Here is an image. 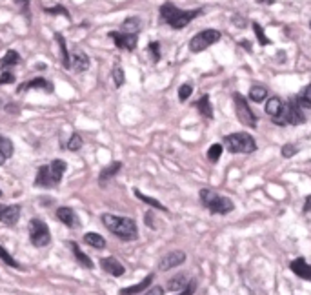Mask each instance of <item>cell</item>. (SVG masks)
Returning <instances> with one entry per match:
<instances>
[{"label": "cell", "instance_id": "obj_21", "mask_svg": "<svg viewBox=\"0 0 311 295\" xmlns=\"http://www.w3.org/2000/svg\"><path fill=\"white\" fill-rule=\"evenodd\" d=\"M17 64H20V55H18V51H15V49H7L6 55L0 59V69H4L6 71L7 68H13Z\"/></svg>", "mask_w": 311, "mask_h": 295}, {"label": "cell", "instance_id": "obj_28", "mask_svg": "<svg viewBox=\"0 0 311 295\" xmlns=\"http://www.w3.org/2000/svg\"><path fill=\"white\" fill-rule=\"evenodd\" d=\"M55 40L58 44V48H60V55H62V66L66 69H71L69 68V51H68V46H66V39H64L62 33H55Z\"/></svg>", "mask_w": 311, "mask_h": 295}, {"label": "cell", "instance_id": "obj_3", "mask_svg": "<svg viewBox=\"0 0 311 295\" xmlns=\"http://www.w3.org/2000/svg\"><path fill=\"white\" fill-rule=\"evenodd\" d=\"M68 170V162L62 158H55L51 164L40 166L37 177H35V186L38 188H56L62 180L64 173Z\"/></svg>", "mask_w": 311, "mask_h": 295}, {"label": "cell", "instance_id": "obj_46", "mask_svg": "<svg viewBox=\"0 0 311 295\" xmlns=\"http://www.w3.org/2000/svg\"><path fill=\"white\" fill-rule=\"evenodd\" d=\"M311 212V195L306 197V204H304V213H310Z\"/></svg>", "mask_w": 311, "mask_h": 295}, {"label": "cell", "instance_id": "obj_9", "mask_svg": "<svg viewBox=\"0 0 311 295\" xmlns=\"http://www.w3.org/2000/svg\"><path fill=\"white\" fill-rule=\"evenodd\" d=\"M306 122V115L302 113V108L298 106L297 98H290L288 102L284 104V113L278 126H286V124H291V126H298V124Z\"/></svg>", "mask_w": 311, "mask_h": 295}, {"label": "cell", "instance_id": "obj_31", "mask_svg": "<svg viewBox=\"0 0 311 295\" xmlns=\"http://www.w3.org/2000/svg\"><path fill=\"white\" fill-rule=\"evenodd\" d=\"M266 97H268V89L264 86H251L249 88V100L251 102H262V100H266Z\"/></svg>", "mask_w": 311, "mask_h": 295}, {"label": "cell", "instance_id": "obj_10", "mask_svg": "<svg viewBox=\"0 0 311 295\" xmlns=\"http://www.w3.org/2000/svg\"><path fill=\"white\" fill-rule=\"evenodd\" d=\"M110 39L115 42L118 49L135 51L138 44V33H124V31H110Z\"/></svg>", "mask_w": 311, "mask_h": 295}, {"label": "cell", "instance_id": "obj_39", "mask_svg": "<svg viewBox=\"0 0 311 295\" xmlns=\"http://www.w3.org/2000/svg\"><path fill=\"white\" fill-rule=\"evenodd\" d=\"M295 153H298V148L295 144H284L282 148H280V155H282L284 158H291Z\"/></svg>", "mask_w": 311, "mask_h": 295}, {"label": "cell", "instance_id": "obj_43", "mask_svg": "<svg viewBox=\"0 0 311 295\" xmlns=\"http://www.w3.org/2000/svg\"><path fill=\"white\" fill-rule=\"evenodd\" d=\"M15 4H18V6H20V9L24 11V15H26V17H29V13H28L29 0H15Z\"/></svg>", "mask_w": 311, "mask_h": 295}, {"label": "cell", "instance_id": "obj_38", "mask_svg": "<svg viewBox=\"0 0 311 295\" xmlns=\"http://www.w3.org/2000/svg\"><path fill=\"white\" fill-rule=\"evenodd\" d=\"M197 286H199V282H197V279H191V281L187 282L184 288L180 290L179 294H175V295H193L195 292H197Z\"/></svg>", "mask_w": 311, "mask_h": 295}, {"label": "cell", "instance_id": "obj_44", "mask_svg": "<svg viewBox=\"0 0 311 295\" xmlns=\"http://www.w3.org/2000/svg\"><path fill=\"white\" fill-rule=\"evenodd\" d=\"M144 295H164V288H162V286H153V288L147 290Z\"/></svg>", "mask_w": 311, "mask_h": 295}, {"label": "cell", "instance_id": "obj_18", "mask_svg": "<svg viewBox=\"0 0 311 295\" xmlns=\"http://www.w3.org/2000/svg\"><path fill=\"white\" fill-rule=\"evenodd\" d=\"M264 111H266V115H270V117L273 118V122H276L284 113V102L278 98V97H271L270 100L266 102Z\"/></svg>", "mask_w": 311, "mask_h": 295}, {"label": "cell", "instance_id": "obj_6", "mask_svg": "<svg viewBox=\"0 0 311 295\" xmlns=\"http://www.w3.org/2000/svg\"><path fill=\"white\" fill-rule=\"evenodd\" d=\"M29 240L37 248H44L51 242V232L42 219H31V222H29Z\"/></svg>", "mask_w": 311, "mask_h": 295}, {"label": "cell", "instance_id": "obj_15", "mask_svg": "<svg viewBox=\"0 0 311 295\" xmlns=\"http://www.w3.org/2000/svg\"><path fill=\"white\" fill-rule=\"evenodd\" d=\"M100 268L106 274L113 275V277H122L126 274V268L120 261H117L115 257H104L100 259Z\"/></svg>", "mask_w": 311, "mask_h": 295}, {"label": "cell", "instance_id": "obj_27", "mask_svg": "<svg viewBox=\"0 0 311 295\" xmlns=\"http://www.w3.org/2000/svg\"><path fill=\"white\" fill-rule=\"evenodd\" d=\"M135 195H137L138 199L142 200V202H146L147 206H151V208H155V210H160V212H169L160 200H157V199H153V197H149V195H144V193L140 192V190H135Z\"/></svg>", "mask_w": 311, "mask_h": 295}, {"label": "cell", "instance_id": "obj_13", "mask_svg": "<svg viewBox=\"0 0 311 295\" xmlns=\"http://www.w3.org/2000/svg\"><path fill=\"white\" fill-rule=\"evenodd\" d=\"M20 219V206H11V204H0V222L7 226H15Z\"/></svg>", "mask_w": 311, "mask_h": 295}, {"label": "cell", "instance_id": "obj_29", "mask_svg": "<svg viewBox=\"0 0 311 295\" xmlns=\"http://www.w3.org/2000/svg\"><path fill=\"white\" fill-rule=\"evenodd\" d=\"M120 31H124V33H138V31H140V19H138V17H128V19L122 22Z\"/></svg>", "mask_w": 311, "mask_h": 295}, {"label": "cell", "instance_id": "obj_20", "mask_svg": "<svg viewBox=\"0 0 311 295\" xmlns=\"http://www.w3.org/2000/svg\"><path fill=\"white\" fill-rule=\"evenodd\" d=\"M153 279H155V275L149 274L147 277H146V279H142V281L138 282V284H133V286L122 288V290H120V295H137V294H140V292H144V290H149Z\"/></svg>", "mask_w": 311, "mask_h": 295}, {"label": "cell", "instance_id": "obj_16", "mask_svg": "<svg viewBox=\"0 0 311 295\" xmlns=\"http://www.w3.org/2000/svg\"><path fill=\"white\" fill-rule=\"evenodd\" d=\"M26 89H42V91L53 93V84L49 82L48 79H44V77H37L33 80H28V82L20 84V86H18V93L26 91Z\"/></svg>", "mask_w": 311, "mask_h": 295}, {"label": "cell", "instance_id": "obj_22", "mask_svg": "<svg viewBox=\"0 0 311 295\" xmlns=\"http://www.w3.org/2000/svg\"><path fill=\"white\" fill-rule=\"evenodd\" d=\"M13 142H11V138L4 137V135H0V166L6 162L7 158H11L13 155Z\"/></svg>", "mask_w": 311, "mask_h": 295}, {"label": "cell", "instance_id": "obj_11", "mask_svg": "<svg viewBox=\"0 0 311 295\" xmlns=\"http://www.w3.org/2000/svg\"><path fill=\"white\" fill-rule=\"evenodd\" d=\"M90 57L88 53H84L80 48H73V51H69V68L76 71V73H82L86 69H90Z\"/></svg>", "mask_w": 311, "mask_h": 295}, {"label": "cell", "instance_id": "obj_5", "mask_svg": "<svg viewBox=\"0 0 311 295\" xmlns=\"http://www.w3.org/2000/svg\"><path fill=\"white\" fill-rule=\"evenodd\" d=\"M224 144L226 150L233 155H249L256 151V142L255 138L251 137L246 131H238V133H229L224 137Z\"/></svg>", "mask_w": 311, "mask_h": 295}, {"label": "cell", "instance_id": "obj_24", "mask_svg": "<svg viewBox=\"0 0 311 295\" xmlns=\"http://www.w3.org/2000/svg\"><path fill=\"white\" fill-rule=\"evenodd\" d=\"M195 108L199 110L202 117L206 118H213V108H211V102H209V95H202L197 102H195Z\"/></svg>", "mask_w": 311, "mask_h": 295}, {"label": "cell", "instance_id": "obj_1", "mask_svg": "<svg viewBox=\"0 0 311 295\" xmlns=\"http://www.w3.org/2000/svg\"><path fill=\"white\" fill-rule=\"evenodd\" d=\"M102 224L111 234L118 237L120 240H137L138 237V228L137 222L131 219V217H122V215H113V213H104L102 217Z\"/></svg>", "mask_w": 311, "mask_h": 295}, {"label": "cell", "instance_id": "obj_49", "mask_svg": "<svg viewBox=\"0 0 311 295\" xmlns=\"http://www.w3.org/2000/svg\"><path fill=\"white\" fill-rule=\"evenodd\" d=\"M310 28H311V22H310Z\"/></svg>", "mask_w": 311, "mask_h": 295}, {"label": "cell", "instance_id": "obj_40", "mask_svg": "<svg viewBox=\"0 0 311 295\" xmlns=\"http://www.w3.org/2000/svg\"><path fill=\"white\" fill-rule=\"evenodd\" d=\"M44 13L48 15H64L66 19H69V11L64 6H55V7H44Z\"/></svg>", "mask_w": 311, "mask_h": 295}, {"label": "cell", "instance_id": "obj_2", "mask_svg": "<svg viewBox=\"0 0 311 295\" xmlns=\"http://www.w3.org/2000/svg\"><path fill=\"white\" fill-rule=\"evenodd\" d=\"M202 13V9H191V11H184L171 4L166 2L160 6V19L166 22L167 26H171L173 29H182L186 28L189 22H193L199 15Z\"/></svg>", "mask_w": 311, "mask_h": 295}, {"label": "cell", "instance_id": "obj_42", "mask_svg": "<svg viewBox=\"0 0 311 295\" xmlns=\"http://www.w3.org/2000/svg\"><path fill=\"white\" fill-rule=\"evenodd\" d=\"M15 82V75L11 71H4V75L0 77V86H4V84H13Z\"/></svg>", "mask_w": 311, "mask_h": 295}, {"label": "cell", "instance_id": "obj_25", "mask_svg": "<svg viewBox=\"0 0 311 295\" xmlns=\"http://www.w3.org/2000/svg\"><path fill=\"white\" fill-rule=\"evenodd\" d=\"M84 242L88 246L95 248V250H104L106 248V239H104L102 235L95 234V232H90V234L84 235Z\"/></svg>", "mask_w": 311, "mask_h": 295}, {"label": "cell", "instance_id": "obj_26", "mask_svg": "<svg viewBox=\"0 0 311 295\" xmlns=\"http://www.w3.org/2000/svg\"><path fill=\"white\" fill-rule=\"evenodd\" d=\"M187 282H189V279H187V275L186 274H179V275H175V277H171L169 281H167V290L169 292H180V290L186 286Z\"/></svg>", "mask_w": 311, "mask_h": 295}, {"label": "cell", "instance_id": "obj_34", "mask_svg": "<svg viewBox=\"0 0 311 295\" xmlns=\"http://www.w3.org/2000/svg\"><path fill=\"white\" fill-rule=\"evenodd\" d=\"M222 144H213L209 150H207V160L209 162H219V158H220L222 155Z\"/></svg>", "mask_w": 311, "mask_h": 295}, {"label": "cell", "instance_id": "obj_7", "mask_svg": "<svg viewBox=\"0 0 311 295\" xmlns=\"http://www.w3.org/2000/svg\"><path fill=\"white\" fill-rule=\"evenodd\" d=\"M220 31H217V29H204L201 33H197L189 40V51H193V53H201L204 49H207L209 46H213L217 42L220 40Z\"/></svg>", "mask_w": 311, "mask_h": 295}, {"label": "cell", "instance_id": "obj_32", "mask_svg": "<svg viewBox=\"0 0 311 295\" xmlns=\"http://www.w3.org/2000/svg\"><path fill=\"white\" fill-rule=\"evenodd\" d=\"M0 261H4L7 264V266H11V268H17V270H20V262H17L13 259V257H11V255H9V252H7L6 248L4 246H0Z\"/></svg>", "mask_w": 311, "mask_h": 295}, {"label": "cell", "instance_id": "obj_35", "mask_svg": "<svg viewBox=\"0 0 311 295\" xmlns=\"http://www.w3.org/2000/svg\"><path fill=\"white\" fill-rule=\"evenodd\" d=\"M253 31H255L256 40H258V44H260V46H268V44H270V39L264 35V29H262V26H260L258 22H253Z\"/></svg>", "mask_w": 311, "mask_h": 295}, {"label": "cell", "instance_id": "obj_14", "mask_svg": "<svg viewBox=\"0 0 311 295\" xmlns=\"http://www.w3.org/2000/svg\"><path fill=\"white\" fill-rule=\"evenodd\" d=\"M56 219L60 220L62 224H66L68 228H80V219L73 208L62 206L56 210Z\"/></svg>", "mask_w": 311, "mask_h": 295}, {"label": "cell", "instance_id": "obj_30", "mask_svg": "<svg viewBox=\"0 0 311 295\" xmlns=\"http://www.w3.org/2000/svg\"><path fill=\"white\" fill-rule=\"evenodd\" d=\"M295 98H297L298 106H300L302 110H311V84H308Z\"/></svg>", "mask_w": 311, "mask_h": 295}, {"label": "cell", "instance_id": "obj_36", "mask_svg": "<svg viewBox=\"0 0 311 295\" xmlns=\"http://www.w3.org/2000/svg\"><path fill=\"white\" fill-rule=\"evenodd\" d=\"M113 82H115V86H117V88L124 86L126 77H124V69L120 68V66H115V69H113Z\"/></svg>", "mask_w": 311, "mask_h": 295}, {"label": "cell", "instance_id": "obj_8", "mask_svg": "<svg viewBox=\"0 0 311 295\" xmlns=\"http://www.w3.org/2000/svg\"><path fill=\"white\" fill-rule=\"evenodd\" d=\"M233 102H235V113L237 118L240 120V124L248 126V128H256V115L253 113V110L249 108L248 100L240 95V93H235L233 95Z\"/></svg>", "mask_w": 311, "mask_h": 295}, {"label": "cell", "instance_id": "obj_17", "mask_svg": "<svg viewBox=\"0 0 311 295\" xmlns=\"http://www.w3.org/2000/svg\"><path fill=\"white\" fill-rule=\"evenodd\" d=\"M290 268H291V272L297 275V277L304 279V281H311V264L306 262L304 257H298V259H295V261H291Z\"/></svg>", "mask_w": 311, "mask_h": 295}, {"label": "cell", "instance_id": "obj_33", "mask_svg": "<svg viewBox=\"0 0 311 295\" xmlns=\"http://www.w3.org/2000/svg\"><path fill=\"white\" fill-rule=\"evenodd\" d=\"M82 146H84V140H82V137H80L78 133H73V135L69 137V140H68V150L69 151L82 150Z\"/></svg>", "mask_w": 311, "mask_h": 295}, {"label": "cell", "instance_id": "obj_4", "mask_svg": "<svg viewBox=\"0 0 311 295\" xmlns=\"http://www.w3.org/2000/svg\"><path fill=\"white\" fill-rule=\"evenodd\" d=\"M199 197H201L202 206L213 215H228L235 210V204L229 197L215 192V190H209V188H202Z\"/></svg>", "mask_w": 311, "mask_h": 295}, {"label": "cell", "instance_id": "obj_48", "mask_svg": "<svg viewBox=\"0 0 311 295\" xmlns=\"http://www.w3.org/2000/svg\"><path fill=\"white\" fill-rule=\"evenodd\" d=\"M0 197H2V190H0Z\"/></svg>", "mask_w": 311, "mask_h": 295}, {"label": "cell", "instance_id": "obj_41", "mask_svg": "<svg viewBox=\"0 0 311 295\" xmlns=\"http://www.w3.org/2000/svg\"><path fill=\"white\" fill-rule=\"evenodd\" d=\"M147 51L151 53L153 62H159L160 60V44H159V42H149V46H147Z\"/></svg>", "mask_w": 311, "mask_h": 295}, {"label": "cell", "instance_id": "obj_45", "mask_svg": "<svg viewBox=\"0 0 311 295\" xmlns=\"http://www.w3.org/2000/svg\"><path fill=\"white\" fill-rule=\"evenodd\" d=\"M144 220H146V222H147V226H149V228H155V222H153V213H151V212H147V213H146Z\"/></svg>", "mask_w": 311, "mask_h": 295}, {"label": "cell", "instance_id": "obj_12", "mask_svg": "<svg viewBox=\"0 0 311 295\" xmlns=\"http://www.w3.org/2000/svg\"><path fill=\"white\" fill-rule=\"evenodd\" d=\"M184 262H186V254H184L182 250H175V252H169V254H166L160 259L159 270L160 272H167V270L182 266Z\"/></svg>", "mask_w": 311, "mask_h": 295}, {"label": "cell", "instance_id": "obj_19", "mask_svg": "<svg viewBox=\"0 0 311 295\" xmlns=\"http://www.w3.org/2000/svg\"><path fill=\"white\" fill-rule=\"evenodd\" d=\"M120 170H122V162H111V164H108L106 168H102V172L98 173V182H100V186H106L111 178L117 177L118 173H120Z\"/></svg>", "mask_w": 311, "mask_h": 295}, {"label": "cell", "instance_id": "obj_23", "mask_svg": "<svg viewBox=\"0 0 311 295\" xmlns=\"http://www.w3.org/2000/svg\"><path fill=\"white\" fill-rule=\"evenodd\" d=\"M69 246H71V252H73V255H75V259L78 261V264H80V266L88 268V270H93V261H91L88 255L84 254L76 242H69Z\"/></svg>", "mask_w": 311, "mask_h": 295}, {"label": "cell", "instance_id": "obj_47", "mask_svg": "<svg viewBox=\"0 0 311 295\" xmlns=\"http://www.w3.org/2000/svg\"><path fill=\"white\" fill-rule=\"evenodd\" d=\"M256 2H258V4H273L275 0H256Z\"/></svg>", "mask_w": 311, "mask_h": 295}, {"label": "cell", "instance_id": "obj_37", "mask_svg": "<svg viewBox=\"0 0 311 295\" xmlns=\"http://www.w3.org/2000/svg\"><path fill=\"white\" fill-rule=\"evenodd\" d=\"M191 93H193V86L191 84H182L179 88V100L180 102H186Z\"/></svg>", "mask_w": 311, "mask_h": 295}]
</instances>
